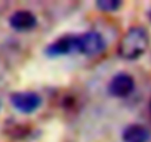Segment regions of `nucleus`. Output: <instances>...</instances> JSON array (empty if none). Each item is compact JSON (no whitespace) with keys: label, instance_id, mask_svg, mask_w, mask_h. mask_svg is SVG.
I'll use <instances>...</instances> for the list:
<instances>
[{"label":"nucleus","instance_id":"f257e3e1","mask_svg":"<svg viewBox=\"0 0 151 142\" xmlns=\"http://www.w3.org/2000/svg\"><path fill=\"white\" fill-rule=\"evenodd\" d=\"M150 46V33L141 25L130 27L120 39L117 46V55L124 61H136L141 58Z\"/></svg>","mask_w":151,"mask_h":142},{"label":"nucleus","instance_id":"f03ea898","mask_svg":"<svg viewBox=\"0 0 151 142\" xmlns=\"http://www.w3.org/2000/svg\"><path fill=\"white\" fill-rule=\"evenodd\" d=\"M105 49V40L98 31H86L77 36V52L86 56H95Z\"/></svg>","mask_w":151,"mask_h":142},{"label":"nucleus","instance_id":"7ed1b4c3","mask_svg":"<svg viewBox=\"0 0 151 142\" xmlns=\"http://www.w3.org/2000/svg\"><path fill=\"white\" fill-rule=\"evenodd\" d=\"M11 104L22 114H31L42 105V96L36 92H15L11 95Z\"/></svg>","mask_w":151,"mask_h":142},{"label":"nucleus","instance_id":"20e7f679","mask_svg":"<svg viewBox=\"0 0 151 142\" xmlns=\"http://www.w3.org/2000/svg\"><path fill=\"white\" fill-rule=\"evenodd\" d=\"M133 90H135V79L127 73L116 74L108 85V92L114 98H127L129 95L133 93Z\"/></svg>","mask_w":151,"mask_h":142},{"label":"nucleus","instance_id":"39448f33","mask_svg":"<svg viewBox=\"0 0 151 142\" xmlns=\"http://www.w3.org/2000/svg\"><path fill=\"white\" fill-rule=\"evenodd\" d=\"M37 16L28 9L15 11L9 16V25L15 31H31L37 27Z\"/></svg>","mask_w":151,"mask_h":142},{"label":"nucleus","instance_id":"423d86ee","mask_svg":"<svg viewBox=\"0 0 151 142\" xmlns=\"http://www.w3.org/2000/svg\"><path fill=\"white\" fill-rule=\"evenodd\" d=\"M46 52L50 56H59V55H67V53L77 52V36H74V34L62 36L61 39L50 43L47 46Z\"/></svg>","mask_w":151,"mask_h":142},{"label":"nucleus","instance_id":"0eeeda50","mask_svg":"<svg viewBox=\"0 0 151 142\" xmlns=\"http://www.w3.org/2000/svg\"><path fill=\"white\" fill-rule=\"evenodd\" d=\"M123 142H148L150 141V130L138 123L129 124L124 127L122 133Z\"/></svg>","mask_w":151,"mask_h":142},{"label":"nucleus","instance_id":"6e6552de","mask_svg":"<svg viewBox=\"0 0 151 142\" xmlns=\"http://www.w3.org/2000/svg\"><path fill=\"white\" fill-rule=\"evenodd\" d=\"M5 133L12 138V139H22L30 133V127L27 124H21V123H12L8 127H5Z\"/></svg>","mask_w":151,"mask_h":142},{"label":"nucleus","instance_id":"1a4fd4ad","mask_svg":"<svg viewBox=\"0 0 151 142\" xmlns=\"http://www.w3.org/2000/svg\"><path fill=\"white\" fill-rule=\"evenodd\" d=\"M120 6L122 2H119V0H99V2H96V8L102 12H114Z\"/></svg>","mask_w":151,"mask_h":142},{"label":"nucleus","instance_id":"9d476101","mask_svg":"<svg viewBox=\"0 0 151 142\" xmlns=\"http://www.w3.org/2000/svg\"><path fill=\"white\" fill-rule=\"evenodd\" d=\"M148 16H150V21H151V11H150V14H148Z\"/></svg>","mask_w":151,"mask_h":142},{"label":"nucleus","instance_id":"9b49d317","mask_svg":"<svg viewBox=\"0 0 151 142\" xmlns=\"http://www.w3.org/2000/svg\"><path fill=\"white\" fill-rule=\"evenodd\" d=\"M150 111H151V101H150Z\"/></svg>","mask_w":151,"mask_h":142}]
</instances>
